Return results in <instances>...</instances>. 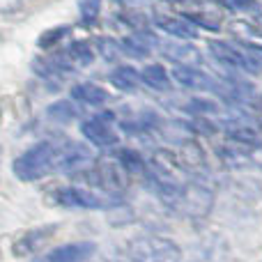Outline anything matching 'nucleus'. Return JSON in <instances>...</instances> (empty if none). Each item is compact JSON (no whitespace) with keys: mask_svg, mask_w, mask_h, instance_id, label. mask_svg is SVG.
Here are the masks:
<instances>
[{"mask_svg":"<svg viewBox=\"0 0 262 262\" xmlns=\"http://www.w3.org/2000/svg\"><path fill=\"white\" fill-rule=\"evenodd\" d=\"M58 145L51 140H39L32 147H28L21 157L14 161V175L21 182H37L41 177L55 172L58 161Z\"/></svg>","mask_w":262,"mask_h":262,"instance_id":"obj_1","label":"nucleus"},{"mask_svg":"<svg viewBox=\"0 0 262 262\" xmlns=\"http://www.w3.org/2000/svg\"><path fill=\"white\" fill-rule=\"evenodd\" d=\"M58 203L74 209H115L122 205V195L92 186H64L58 191Z\"/></svg>","mask_w":262,"mask_h":262,"instance_id":"obj_2","label":"nucleus"},{"mask_svg":"<svg viewBox=\"0 0 262 262\" xmlns=\"http://www.w3.org/2000/svg\"><path fill=\"white\" fill-rule=\"evenodd\" d=\"M131 262H182V249L168 237H138L129 244Z\"/></svg>","mask_w":262,"mask_h":262,"instance_id":"obj_3","label":"nucleus"},{"mask_svg":"<svg viewBox=\"0 0 262 262\" xmlns=\"http://www.w3.org/2000/svg\"><path fill=\"white\" fill-rule=\"evenodd\" d=\"M209 53L221 64H226L230 69H239V72H246V74H260V69H262L260 60L253 53H249L239 41L230 44V41L214 39V41H209Z\"/></svg>","mask_w":262,"mask_h":262,"instance_id":"obj_4","label":"nucleus"},{"mask_svg":"<svg viewBox=\"0 0 262 262\" xmlns=\"http://www.w3.org/2000/svg\"><path fill=\"white\" fill-rule=\"evenodd\" d=\"M113 113H106L99 115V118H90V120H83L81 122V134L90 140L95 147H115L120 143V136L118 131L113 129Z\"/></svg>","mask_w":262,"mask_h":262,"instance_id":"obj_5","label":"nucleus"},{"mask_svg":"<svg viewBox=\"0 0 262 262\" xmlns=\"http://www.w3.org/2000/svg\"><path fill=\"white\" fill-rule=\"evenodd\" d=\"M92 161V149L83 143H60L55 172H78Z\"/></svg>","mask_w":262,"mask_h":262,"instance_id":"obj_6","label":"nucleus"},{"mask_svg":"<svg viewBox=\"0 0 262 262\" xmlns=\"http://www.w3.org/2000/svg\"><path fill=\"white\" fill-rule=\"evenodd\" d=\"M170 78L175 83H180L182 88H189V90H200V92H223V83H216L209 74H205L198 67H180L175 64L172 67Z\"/></svg>","mask_w":262,"mask_h":262,"instance_id":"obj_7","label":"nucleus"},{"mask_svg":"<svg viewBox=\"0 0 262 262\" xmlns=\"http://www.w3.org/2000/svg\"><path fill=\"white\" fill-rule=\"evenodd\" d=\"M95 242H74V244L51 249L49 253L41 255L39 262H85L95 253Z\"/></svg>","mask_w":262,"mask_h":262,"instance_id":"obj_8","label":"nucleus"},{"mask_svg":"<svg viewBox=\"0 0 262 262\" xmlns=\"http://www.w3.org/2000/svg\"><path fill=\"white\" fill-rule=\"evenodd\" d=\"M154 26L163 30L166 35L177 37V39H198V28L184 16H163L157 14L154 16Z\"/></svg>","mask_w":262,"mask_h":262,"instance_id":"obj_9","label":"nucleus"},{"mask_svg":"<svg viewBox=\"0 0 262 262\" xmlns=\"http://www.w3.org/2000/svg\"><path fill=\"white\" fill-rule=\"evenodd\" d=\"M163 55L180 67H198L203 62L200 51L191 44H163Z\"/></svg>","mask_w":262,"mask_h":262,"instance_id":"obj_10","label":"nucleus"},{"mask_svg":"<svg viewBox=\"0 0 262 262\" xmlns=\"http://www.w3.org/2000/svg\"><path fill=\"white\" fill-rule=\"evenodd\" d=\"M72 99L81 101V104H88V106H101L106 99H108V92H106L101 85H97V83L83 81V83H76V85L72 88Z\"/></svg>","mask_w":262,"mask_h":262,"instance_id":"obj_11","label":"nucleus"},{"mask_svg":"<svg viewBox=\"0 0 262 262\" xmlns=\"http://www.w3.org/2000/svg\"><path fill=\"white\" fill-rule=\"evenodd\" d=\"M108 81L120 92H136L140 88V74L129 64H120V67H115L111 72Z\"/></svg>","mask_w":262,"mask_h":262,"instance_id":"obj_12","label":"nucleus"},{"mask_svg":"<svg viewBox=\"0 0 262 262\" xmlns=\"http://www.w3.org/2000/svg\"><path fill=\"white\" fill-rule=\"evenodd\" d=\"M72 67H90L95 62V51L90 49L88 41H72L62 55Z\"/></svg>","mask_w":262,"mask_h":262,"instance_id":"obj_13","label":"nucleus"},{"mask_svg":"<svg viewBox=\"0 0 262 262\" xmlns=\"http://www.w3.org/2000/svg\"><path fill=\"white\" fill-rule=\"evenodd\" d=\"M228 140L244 149H258L262 147V136L249 124H239V127H232L228 131Z\"/></svg>","mask_w":262,"mask_h":262,"instance_id":"obj_14","label":"nucleus"},{"mask_svg":"<svg viewBox=\"0 0 262 262\" xmlns=\"http://www.w3.org/2000/svg\"><path fill=\"white\" fill-rule=\"evenodd\" d=\"M140 83L149 85L152 90H168L170 88V74L163 64H147L140 72Z\"/></svg>","mask_w":262,"mask_h":262,"instance_id":"obj_15","label":"nucleus"},{"mask_svg":"<svg viewBox=\"0 0 262 262\" xmlns=\"http://www.w3.org/2000/svg\"><path fill=\"white\" fill-rule=\"evenodd\" d=\"M115 161H118V166L122 168L124 172H129V175L145 177V172H147V163H145V159L140 157L136 149H120V152L115 154Z\"/></svg>","mask_w":262,"mask_h":262,"instance_id":"obj_16","label":"nucleus"},{"mask_svg":"<svg viewBox=\"0 0 262 262\" xmlns=\"http://www.w3.org/2000/svg\"><path fill=\"white\" fill-rule=\"evenodd\" d=\"M120 51H122L124 55H129V58H134V60H145L149 53H152L149 44L138 35V32L131 35V37H124V39L120 41Z\"/></svg>","mask_w":262,"mask_h":262,"instance_id":"obj_17","label":"nucleus"},{"mask_svg":"<svg viewBox=\"0 0 262 262\" xmlns=\"http://www.w3.org/2000/svg\"><path fill=\"white\" fill-rule=\"evenodd\" d=\"M46 115H49L51 120H55V122H72L74 118H78V111L76 106L72 104V101H55V104H51L49 108H46Z\"/></svg>","mask_w":262,"mask_h":262,"instance_id":"obj_18","label":"nucleus"},{"mask_svg":"<svg viewBox=\"0 0 262 262\" xmlns=\"http://www.w3.org/2000/svg\"><path fill=\"white\" fill-rule=\"evenodd\" d=\"M51 232H41V235H37V232H28V235H23L21 239L14 244V253L16 255H26V253H32V251L39 246V242L44 239V237H49Z\"/></svg>","mask_w":262,"mask_h":262,"instance_id":"obj_19","label":"nucleus"},{"mask_svg":"<svg viewBox=\"0 0 262 262\" xmlns=\"http://www.w3.org/2000/svg\"><path fill=\"white\" fill-rule=\"evenodd\" d=\"M97 46H99V55L106 60V62H115V60L120 58V41L118 39H111V37H101L99 41H97Z\"/></svg>","mask_w":262,"mask_h":262,"instance_id":"obj_20","label":"nucleus"},{"mask_svg":"<svg viewBox=\"0 0 262 262\" xmlns=\"http://www.w3.org/2000/svg\"><path fill=\"white\" fill-rule=\"evenodd\" d=\"M78 12H81L83 23L92 26L101 12V0H78Z\"/></svg>","mask_w":262,"mask_h":262,"instance_id":"obj_21","label":"nucleus"},{"mask_svg":"<svg viewBox=\"0 0 262 262\" xmlns=\"http://www.w3.org/2000/svg\"><path fill=\"white\" fill-rule=\"evenodd\" d=\"M67 32H69V28H53V30L44 32V35L39 37V46H41V49H51V46L58 44V41L62 39Z\"/></svg>","mask_w":262,"mask_h":262,"instance_id":"obj_22","label":"nucleus"},{"mask_svg":"<svg viewBox=\"0 0 262 262\" xmlns=\"http://www.w3.org/2000/svg\"><path fill=\"white\" fill-rule=\"evenodd\" d=\"M223 5H226L228 9H232V12H249V9L258 7L255 0H223Z\"/></svg>","mask_w":262,"mask_h":262,"instance_id":"obj_23","label":"nucleus"},{"mask_svg":"<svg viewBox=\"0 0 262 262\" xmlns=\"http://www.w3.org/2000/svg\"><path fill=\"white\" fill-rule=\"evenodd\" d=\"M255 30L262 35V14H255Z\"/></svg>","mask_w":262,"mask_h":262,"instance_id":"obj_24","label":"nucleus"},{"mask_svg":"<svg viewBox=\"0 0 262 262\" xmlns=\"http://www.w3.org/2000/svg\"><path fill=\"white\" fill-rule=\"evenodd\" d=\"M170 3H172V0H170Z\"/></svg>","mask_w":262,"mask_h":262,"instance_id":"obj_25","label":"nucleus"}]
</instances>
